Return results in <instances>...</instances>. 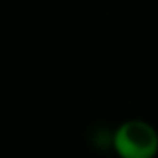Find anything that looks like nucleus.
Wrapping results in <instances>:
<instances>
[{"label": "nucleus", "mask_w": 158, "mask_h": 158, "mask_svg": "<svg viewBox=\"0 0 158 158\" xmlns=\"http://www.w3.org/2000/svg\"><path fill=\"white\" fill-rule=\"evenodd\" d=\"M112 150L118 158H156L158 130L146 120H124L112 134Z\"/></svg>", "instance_id": "1"}]
</instances>
